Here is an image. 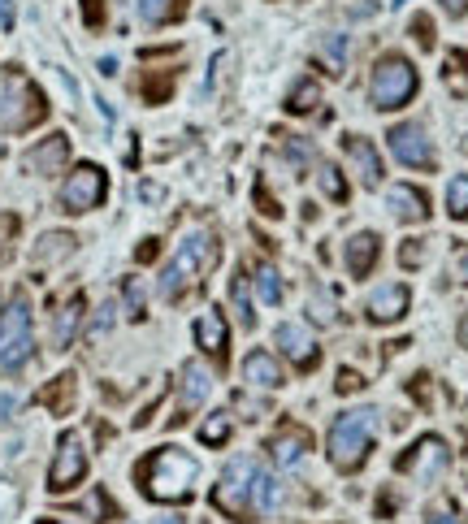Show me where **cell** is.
Returning a JSON list of instances; mask_svg holds the SVG:
<instances>
[{"label": "cell", "mask_w": 468, "mask_h": 524, "mask_svg": "<svg viewBox=\"0 0 468 524\" xmlns=\"http://www.w3.org/2000/svg\"><path fill=\"white\" fill-rule=\"evenodd\" d=\"M195 477H200V464L182 447H156L139 464V486L152 503H187L195 494Z\"/></svg>", "instance_id": "6da1fadb"}, {"label": "cell", "mask_w": 468, "mask_h": 524, "mask_svg": "<svg viewBox=\"0 0 468 524\" xmlns=\"http://www.w3.org/2000/svg\"><path fill=\"white\" fill-rule=\"evenodd\" d=\"M213 260H217V239L208 230H191L187 239L178 243L174 260L161 269V295L165 299H182L187 286H195L208 269H213Z\"/></svg>", "instance_id": "7a4b0ae2"}, {"label": "cell", "mask_w": 468, "mask_h": 524, "mask_svg": "<svg viewBox=\"0 0 468 524\" xmlns=\"http://www.w3.org/2000/svg\"><path fill=\"white\" fill-rule=\"evenodd\" d=\"M373 434H377V412L373 408L343 412L330 425V464L338 473H356L373 451Z\"/></svg>", "instance_id": "3957f363"}, {"label": "cell", "mask_w": 468, "mask_h": 524, "mask_svg": "<svg viewBox=\"0 0 468 524\" xmlns=\"http://www.w3.org/2000/svg\"><path fill=\"white\" fill-rule=\"evenodd\" d=\"M48 117V100L22 70H0V130H31Z\"/></svg>", "instance_id": "277c9868"}, {"label": "cell", "mask_w": 468, "mask_h": 524, "mask_svg": "<svg viewBox=\"0 0 468 524\" xmlns=\"http://www.w3.org/2000/svg\"><path fill=\"white\" fill-rule=\"evenodd\" d=\"M416 91H421V74L408 57L399 52H386L382 61L373 65V78H369V104L377 113H390V109H403Z\"/></svg>", "instance_id": "5b68a950"}, {"label": "cell", "mask_w": 468, "mask_h": 524, "mask_svg": "<svg viewBox=\"0 0 468 524\" xmlns=\"http://www.w3.org/2000/svg\"><path fill=\"white\" fill-rule=\"evenodd\" d=\"M35 356V330H31V304L22 295L9 299L0 312V373H18Z\"/></svg>", "instance_id": "8992f818"}, {"label": "cell", "mask_w": 468, "mask_h": 524, "mask_svg": "<svg viewBox=\"0 0 468 524\" xmlns=\"http://www.w3.org/2000/svg\"><path fill=\"white\" fill-rule=\"evenodd\" d=\"M252 477H256V460H247V455H239V460H230V468L221 473L217 490H213V503L221 516H230L234 524H247L256 512H252Z\"/></svg>", "instance_id": "52a82bcc"}, {"label": "cell", "mask_w": 468, "mask_h": 524, "mask_svg": "<svg viewBox=\"0 0 468 524\" xmlns=\"http://www.w3.org/2000/svg\"><path fill=\"white\" fill-rule=\"evenodd\" d=\"M83 477H87L83 434L70 429V434H61V442H57V460H52V468H48V490L52 494H65V490H74Z\"/></svg>", "instance_id": "ba28073f"}, {"label": "cell", "mask_w": 468, "mask_h": 524, "mask_svg": "<svg viewBox=\"0 0 468 524\" xmlns=\"http://www.w3.org/2000/svg\"><path fill=\"white\" fill-rule=\"evenodd\" d=\"M395 468L399 473H408V477H416V481H438L442 473L451 468V451H447V442L442 438H421L412 451H403L399 460H395Z\"/></svg>", "instance_id": "9c48e42d"}, {"label": "cell", "mask_w": 468, "mask_h": 524, "mask_svg": "<svg viewBox=\"0 0 468 524\" xmlns=\"http://www.w3.org/2000/svg\"><path fill=\"white\" fill-rule=\"evenodd\" d=\"M104 191H109L104 169L100 165H78L74 174L65 178V187H61V208H65V213H91V208L104 200Z\"/></svg>", "instance_id": "30bf717a"}, {"label": "cell", "mask_w": 468, "mask_h": 524, "mask_svg": "<svg viewBox=\"0 0 468 524\" xmlns=\"http://www.w3.org/2000/svg\"><path fill=\"white\" fill-rule=\"evenodd\" d=\"M390 152H395L399 165L408 169H434V143H429V135L416 122H403V126H390Z\"/></svg>", "instance_id": "8fae6325"}, {"label": "cell", "mask_w": 468, "mask_h": 524, "mask_svg": "<svg viewBox=\"0 0 468 524\" xmlns=\"http://www.w3.org/2000/svg\"><path fill=\"white\" fill-rule=\"evenodd\" d=\"M412 304V291L403 282H386V286H377V291L364 299V317H369L373 325H390V321H399L403 312H408Z\"/></svg>", "instance_id": "7c38bea8"}, {"label": "cell", "mask_w": 468, "mask_h": 524, "mask_svg": "<svg viewBox=\"0 0 468 524\" xmlns=\"http://www.w3.org/2000/svg\"><path fill=\"white\" fill-rule=\"evenodd\" d=\"M278 347H282V356L295 364V369H317V360H321V351H317V338H312L304 325H295V321H286L278 325Z\"/></svg>", "instance_id": "4fadbf2b"}, {"label": "cell", "mask_w": 468, "mask_h": 524, "mask_svg": "<svg viewBox=\"0 0 468 524\" xmlns=\"http://www.w3.org/2000/svg\"><path fill=\"white\" fill-rule=\"evenodd\" d=\"M65 161H70V139H65V135H48L44 143H35V148L26 152L22 165L31 169V174H39V178H52Z\"/></svg>", "instance_id": "5bb4252c"}, {"label": "cell", "mask_w": 468, "mask_h": 524, "mask_svg": "<svg viewBox=\"0 0 468 524\" xmlns=\"http://www.w3.org/2000/svg\"><path fill=\"white\" fill-rule=\"evenodd\" d=\"M343 152H347V161L356 165V174H360L364 187H377V182H382V174H386V169H382V152H377L364 135H347L343 139Z\"/></svg>", "instance_id": "9a60e30c"}, {"label": "cell", "mask_w": 468, "mask_h": 524, "mask_svg": "<svg viewBox=\"0 0 468 524\" xmlns=\"http://www.w3.org/2000/svg\"><path fill=\"white\" fill-rule=\"evenodd\" d=\"M386 208H390V217L403 221V226H421V221H429V200H425V191L403 187V182L386 191Z\"/></svg>", "instance_id": "2e32d148"}, {"label": "cell", "mask_w": 468, "mask_h": 524, "mask_svg": "<svg viewBox=\"0 0 468 524\" xmlns=\"http://www.w3.org/2000/svg\"><path fill=\"white\" fill-rule=\"evenodd\" d=\"M195 347H200L204 356H226V347H230V325H226V317H221L217 308L200 312V321H195Z\"/></svg>", "instance_id": "e0dca14e"}, {"label": "cell", "mask_w": 468, "mask_h": 524, "mask_svg": "<svg viewBox=\"0 0 468 524\" xmlns=\"http://www.w3.org/2000/svg\"><path fill=\"white\" fill-rule=\"evenodd\" d=\"M208 390H213V377H208V369H200V364H182V395H178V416L174 425L187 416L191 408H200V403L208 399Z\"/></svg>", "instance_id": "ac0fdd59"}, {"label": "cell", "mask_w": 468, "mask_h": 524, "mask_svg": "<svg viewBox=\"0 0 468 524\" xmlns=\"http://www.w3.org/2000/svg\"><path fill=\"white\" fill-rule=\"evenodd\" d=\"M377 256H382V239H377L373 230L351 234V243H347V269H351V278H369L373 265H377Z\"/></svg>", "instance_id": "d6986e66"}, {"label": "cell", "mask_w": 468, "mask_h": 524, "mask_svg": "<svg viewBox=\"0 0 468 524\" xmlns=\"http://www.w3.org/2000/svg\"><path fill=\"white\" fill-rule=\"evenodd\" d=\"M304 451H308V434L295 425H286L269 438V455H273V464H282V468H299L304 464Z\"/></svg>", "instance_id": "ffe728a7"}, {"label": "cell", "mask_w": 468, "mask_h": 524, "mask_svg": "<svg viewBox=\"0 0 468 524\" xmlns=\"http://www.w3.org/2000/svg\"><path fill=\"white\" fill-rule=\"evenodd\" d=\"M243 377L252 382L256 390H278L286 377H282V364L269 356V351H252V356L243 360Z\"/></svg>", "instance_id": "44dd1931"}, {"label": "cell", "mask_w": 468, "mask_h": 524, "mask_svg": "<svg viewBox=\"0 0 468 524\" xmlns=\"http://www.w3.org/2000/svg\"><path fill=\"white\" fill-rule=\"evenodd\" d=\"M230 304H234V317H239L243 330H252L256 308H252V282H247L243 269H234V278H230Z\"/></svg>", "instance_id": "7402d4cb"}, {"label": "cell", "mask_w": 468, "mask_h": 524, "mask_svg": "<svg viewBox=\"0 0 468 524\" xmlns=\"http://www.w3.org/2000/svg\"><path fill=\"white\" fill-rule=\"evenodd\" d=\"M278 507H282V481L256 468V477H252V512L269 516V512H278Z\"/></svg>", "instance_id": "603a6c76"}, {"label": "cell", "mask_w": 468, "mask_h": 524, "mask_svg": "<svg viewBox=\"0 0 468 524\" xmlns=\"http://www.w3.org/2000/svg\"><path fill=\"white\" fill-rule=\"evenodd\" d=\"M74 234H65V230H57V234H44V239L35 243V252H31V260L35 265H52V260H65L74 252Z\"/></svg>", "instance_id": "cb8c5ba5"}, {"label": "cell", "mask_w": 468, "mask_h": 524, "mask_svg": "<svg viewBox=\"0 0 468 524\" xmlns=\"http://www.w3.org/2000/svg\"><path fill=\"white\" fill-rule=\"evenodd\" d=\"M317 61L325 74H343L347 70V35H325L317 44Z\"/></svg>", "instance_id": "d4e9b609"}, {"label": "cell", "mask_w": 468, "mask_h": 524, "mask_svg": "<svg viewBox=\"0 0 468 524\" xmlns=\"http://www.w3.org/2000/svg\"><path fill=\"white\" fill-rule=\"evenodd\" d=\"M442 83H447L451 96H460V100L468 96V57H464L460 48L447 52V70H442Z\"/></svg>", "instance_id": "484cf974"}, {"label": "cell", "mask_w": 468, "mask_h": 524, "mask_svg": "<svg viewBox=\"0 0 468 524\" xmlns=\"http://www.w3.org/2000/svg\"><path fill=\"white\" fill-rule=\"evenodd\" d=\"M78 321H83V295H74L70 304L61 308V317H57V330H52V338H57V347H70V343H74V330H78Z\"/></svg>", "instance_id": "4316f807"}, {"label": "cell", "mask_w": 468, "mask_h": 524, "mask_svg": "<svg viewBox=\"0 0 468 524\" xmlns=\"http://www.w3.org/2000/svg\"><path fill=\"white\" fill-rule=\"evenodd\" d=\"M135 9H139V18L148 26H165V22L178 18L182 0H135Z\"/></svg>", "instance_id": "83f0119b"}, {"label": "cell", "mask_w": 468, "mask_h": 524, "mask_svg": "<svg viewBox=\"0 0 468 524\" xmlns=\"http://www.w3.org/2000/svg\"><path fill=\"white\" fill-rule=\"evenodd\" d=\"M317 104H321V87L312 83V78H299L295 91L286 96V109H291V113H312Z\"/></svg>", "instance_id": "f1b7e54d"}, {"label": "cell", "mask_w": 468, "mask_h": 524, "mask_svg": "<svg viewBox=\"0 0 468 524\" xmlns=\"http://www.w3.org/2000/svg\"><path fill=\"white\" fill-rule=\"evenodd\" d=\"M447 213L455 221H468V174H455L447 182Z\"/></svg>", "instance_id": "f546056e"}, {"label": "cell", "mask_w": 468, "mask_h": 524, "mask_svg": "<svg viewBox=\"0 0 468 524\" xmlns=\"http://www.w3.org/2000/svg\"><path fill=\"white\" fill-rule=\"evenodd\" d=\"M256 291H260V299L273 308V304H282V278H278V269L273 265H260L256 269Z\"/></svg>", "instance_id": "4dcf8cb0"}, {"label": "cell", "mask_w": 468, "mask_h": 524, "mask_svg": "<svg viewBox=\"0 0 468 524\" xmlns=\"http://www.w3.org/2000/svg\"><path fill=\"white\" fill-rule=\"evenodd\" d=\"M226 438H230V412H213L200 425V442H204V447H221Z\"/></svg>", "instance_id": "1f68e13d"}, {"label": "cell", "mask_w": 468, "mask_h": 524, "mask_svg": "<svg viewBox=\"0 0 468 524\" xmlns=\"http://www.w3.org/2000/svg\"><path fill=\"white\" fill-rule=\"evenodd\" d=\"M321 191L330 195L334 204H343V200H347V182H343V174H338L334 165H325V169H321Z\"/></svg>", "instance_id": "d6a6232c"}, {"label": "cell", "mask_w": 468, "mask_h": 524, "mask_svg": "<svg viewBox=\"0 0 468 524\" xmlns=\"http://www.w3.org/2000/svg\"><path fill=\"white\" fill-rule=\"evenodd\" d=\"M425 243H429V239H408V243H403V247H399V265H403V269L425 265V252H429Z\"/></svg>", "instance_id": "836d02e7"}, {"label": "cell", "mask_w": 468, "mask_h": 524, "mask_svg": "<svg viewBox=\"0 0 468 524\" xmlns=\"http://www.w3.org/2000/svg\"><path fill=\"white\" fill-rule=\"evenodd\" d=\"M70 399H74V377H61V386L44 395V403H48V408H57V412L70 408Z\"/></svg>", "instance_id": "e575fe53"}, {"label": "cell", "mask_w": 468, "mask_h": 524, "mask_svg": "<svg viewBox=\"0 0 468 524\" xmlns=\"http://www.w3.org/2000/svg\"><path fill=\"white\" fill-rule=\"evenodd\" d=\"M451 278L468 286V243H464V247H455V256H451Z\"/></svg>", "instance_id": "d590c367"}, {"label": "cell", "mask_w": 468, "mask_h": 524, "mask_svg": "<svg viewBox=\"0 0 468 524\" xmlns=\"http://www.w3.org/2000/svg\"><path fill=\"white\" fill-rule=\"evenodd\" d=\"M286 156H291V165L304 174L308 161H312V148H308V143H286Z\"/></svg>", "instance_id": "8d00e7d4"}, {"label": "cell", "mask_w": 468, "mask_h": 524, "mask_svg": "<svg viewBox=\"0 0 468 524\" xmlns=\"http://www.w3.org/2000/svg\"><path fill=\"white\" fill-rule=\"evenodd\" d=\"M13 230H18V217H0V260L9 256V239H13Z\"/></svg>", "instance_id": "74e56055"}, {"label": "cell", "mask_w": 468, "mask_h": 524, "mask_svg": "<svg viewBox=\"0 0 468 524\" xmlns=\"http://www.w3.org/2000/svg\"><path fill=\"white\" fill-rule=\"evenodd\" d=\"M412 35H416V44H421V48H434V35H429V18H416V22H412Z\"/></svg>", "instance_id": "f35d334b"}, {"label": "cell", "mask_w": 468, "mask_h": 524, "mask_svg": "<svg viewBox=\"0 0 468 524\" xmlns=\"http://www.w3.org/2000/svg\"><path fill=\"white\" fill-rule=\"evenodd\" d=\"M126 299H130V317H143V299H139V282H126Z\"/></svg>", "instance_id": "ab89813d"}, {"label": "cell", "mask_w": 468, "mask_h": 524, "mask_svg": "<svg viewBox=\"0 0 468 524\" xmlns=\"http://www.w3.org/2000/svg\"><path fill=\"white\" fill-rule=\"evenodd\" d=\"M338 390H343V395L360 390V377H356V373H338Z\"/></svg>", "instance_id": "60d3db41"}, {"label": "cell", "mask_w": 468, "mask_h": 524, "mask_svg": "<svg viewBox=\"0 0 468 524\" xmlns=\"http://www.w3.org/2000/svg\"><path fill=\"white\" fill-rule=\"evenodd\" d=\"M425 524H460V520H455L451 512H447V507H438V512H429V520Z\"/></svg>", "instance_id": "b9f144b4"}, {"label": "cell", "mask_w": 468, "mask_h": 524, "mask_svg": "<svg viewBox=\"0 0 468 524\" xmlns=\"http://www.w3.org/2000/svg\"><path fill=\"white\" fill-rule=\"evenodd\" d=\"M442 5H447L451 18H464V13H468V0H442Z\"/></svg>", "instance_id": "7bdbcfd3"}, {"label": "cell", "mask_w": 468, "mask_h": 524, "mask_svg": "<svg viewBox=\"0 0 468 524\" xmlns=\"http://www.w3.org/2000/svg\"><path fill=\"white\" fill-rule=\"evenodd\" d=\"M109 321H113V304H104V308H100V321H96V334L109 330Z\"/></svg>", "instance_id": "ee69618b"}, {"label": "cell", "mask_w": 468, "mask_h": 524, "mask_svg": "<svg viewBox=\"0 0 468 524\" xmlns=\"http://www.w3.org/2000/svg\"><path fill=\"white\" fill-rule=\"evenodd\" d=\"M0 26H13V0H0Z\"/></svg>", "instance_id": "f6af8a7d"}, {"label": "cell", "mask_w": 468, "mask_h": 524, "mask_svg": "<svg viewBox=\"0 0 468 524\" xmlns=\"http://www.w3.org/2000/svg\"><path fill=\"white\" fill-rule=\"evenodd\" d=\"M460 347L468 351V312H464V321H460Z\"/></svg>", "instance_id": "bcb514c9"}, {"label": "cell", "mask_w": 468, "mask_h": 524, "mask_svg": "<svg viewBox=\"0 0 468 524\" xmlns=\"http://www.w3.org/2000/svg\"><path fill=\"white\" fill-rule=\"evenodd\" d=\"M156 524H182L178 516H165V520H156Z\"/></svg>", "instance_id": "7dc6e473"}, {"label": "cell", "mask_w": 468, "mask_h": 524, "mask_svg": "<svg viewBox=\"0 0 468 524\" xmlns=\"http://www.w3.org/2000/svg\"><path fill=\"white\" fill-rule=\"evenodd\" d=\"M48 524H61V520H48Z\"/></svg>", "instance_id": "c3c4849f"}]
</instances>
